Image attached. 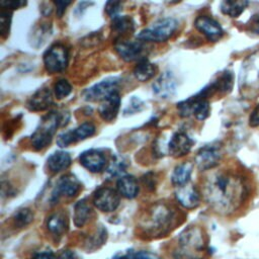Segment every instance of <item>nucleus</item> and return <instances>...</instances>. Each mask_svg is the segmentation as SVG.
Returning <instances> with one entry per match:
<instances>
[{"label": "nucleus", "mask_w": 259, "mask_h": 259, "mask_svg": "<svg viewBox=\"0 0 259 259\" xmlns=\"http://www.w3.org/2000/svg\"><path fill=\"white\" fill-rule=\"evenodd\" d=\"M203 195L218 212L229 214L237 210L247 197V186L237 174L218 171L208 175L203 183Z\"/></svg>", "instance_id": "nucleus-1"}, {"label": "nucleus", "mask_w": 259, "mask_h": 259, "mask_svg": "<svg viewBox=\"0 0 259 259\" xmlns=\"http://www.w3.org/2000/svg\"><path fill=\"white\" fill-rule=\"evenodd\" d=\"M215 90L214 85L211 83L204 87L196 95L183 100L177 104L179 114L183 117L193 115L198 120H203L208 117L210 113V105L207 97L210 96Z\"/></svg>", "instance_id": "nucleus-2"}, {"label": "nucleus", "mask_w": 259, "mask_h": 259, "mask_svg": "<svg viewBox=\"0 0 259 259\" xmlns=\"http://www.w3.org/2000/svg\"><path fill=\"white\" fill-rule=\"evenodd\" d=\"M64 119V114L58 111H51L47 115L42 116L34 133L31 135V145L36 151H40L48 147L57 128L61 125Z\"/></svg>", "instance_id": "nucleus-3"}, {"label": "nucleus", "mask_w": 259, "mask_h": 259, "mask_svg": "<svg viewBox=\"0 0 259 259\" xmlns=\"http://www.w3.org/2000/svg\"><path fill=\"white\" fill-rule=\"evenodd\" d=\"M174 219L172 209L163 202L153 204L144 220V229L151 234H161L171 226Z\"/></svg>", "instance_id": "nucleus-4"}, {"label": "nucleus", "mask_w": 259, "mask_h": 259, "mask_svg": "<svg viewBox=\"0 0 259 259\" xmlns=\"http://www.w3.org/2000/svg\"><path fill=\"white\" fill-rule=\"evenodd\" d=\"M179 245L183 259H201L205 247L202 231L197 227L188 228L181 234Z\"/></svg>", "instance_id": "nucleus-5"}, {"label": "nucleus", "mask_w": 259, "mask_h": 259, "mask_svg": "<svg viewBox=\"0 0 259 259\" xmlns=\"http://www.w3.org/2000/svg\"><path fill=\"white\" fill-rule=\"evenodd\" d=\"M178 22L172 17L159 19L150 27H147L139 32L137 38L142 41L162 42L168 40L176 31Z\"/></svg>", "instance_id": "nucleus-6"}, {"label": "nucleus", "mask_w": 259, "mask_h": 259, "mask_svg": "<svg viewBox=\"0 0 259 259\" xmlns=\"http://www.w3.org/2000/svg\"><path fill=\"white\" fill-rule=\"evenodd\" d=\"M44 65L49 73L63 72L69 62L68 49L62 44L51 46L44 54Z\"/></svg>", "instance_id": "nucleus-7"}, {"label": "nucleus", "mask_w": 259, "mask_h": 259, "mask_svg": "<svg viewBox=\"0 0 259 259\" xmlns=\"http://www.w3.org/2000/svg\"><path fill=\"white\" fill-rule=\"evenodd\" d=\"M120 79L108 77L85 90L83 96L86 101H103L115 92H118Z\"/></svg>", "instance_id": "nucleus-8"}, {"label": "nucleus", "mask_w": 259, "mask_h": 259, "mask_svg": "<svg viewBox=\"0 0 259 259\" xmlns=\"http://www.w3.org/2000/svg\"><path fill=\"white\" fill-rule=\"evenodd\" d=\"M114 50L125 62H133L136 60L141 61L145 59L143 56L146 53V46L144 45V41L140 39H116L114 44Z\"/></svg>", "instance_id": "nucleus-9"}, {"label": "nucleus", "mask_w": 259, "mask_h": 259, "mask_svg": "<svg viewBox=\"0 0 259 259\" xmlns=\"http://www.w3.org/2000/svg\"><path fill=\"white\" fill-rule=\"evenodd\" d=\"M95 125L92 122L86 121L81 123L74 130L64 132L60 134L57 138V145L60 148H66L71 144L83 141L89 137H92L95 134Z\"/></svg>", "instance_id": "nucleus-10"}, {"label": "nucleus", "mask_w": 259, "mask_h": 259, "mask_svg": "<svg viewBox=\"0 0 259 259\" xmlns=\"http://www.w3.org/2000/svg\"><path fill=\"white\" fill-rule=\"evenodd\" d=\"M119 202V194L116 190L109 187H101L93 195V204L101 211H113L118 207Z\"/></svg>", "instance_id": "nucleus-11"}, {"label": "nucleus", "mask_w": 259, "mask_h": 259, "mask_svg": "<svg viewBox=\"0 0 259 259\" xmlns=\"http://www.w3.org/2000/svg\"><path fill=\"white\" fill-rule=\"evenodd\" d=\"M80 189H81V183L74 175L72 174L64 175L58 180L57 185L54 191L52 192L51 200L53 203H56L61 196L73 197L77 195Z\"/></svg>", "instance_id": "nucleus-12"}, {"label": "nucleus", "mask_w": 259, "mask_h": 259, "mask_svg": "<svg viewBox=\"0 0 259 259\" xmlns=\"http://www.w3.org/2000/svg\"><path fill=\"white\" fill-rule=\"evenodd\" d=\"M221 158V147L217 145H207L197 152L195 156V164L201 171L209 170L220 163Z\"/></svg>", "instance_id": "nucleus-13"}, {"label": "nucleus", "mask_w": 259, "mask_h": 259, "mask_svg": "<svg viewBox=\"0 0 259 259\" xmlns=\"http://www.w3.org/2000/svg\"><path fill=\"white\" fill-rule=\"evenodd\" d=\"M193 144L194 141L186 133L177 132L171 136L167 145V151L172 157L180 158L190 152Z\"/></svg>", "instance_id": "nucleus-14"}, {"label": "nucleus", "mask_w": 259, "mask_h": 259, "mask_svg": "<svg viewBox=\"0 0 259 259\" xmlns=\"http://www.w3.org/2000/svg\"><path fill=\"white\" fill-rule=\"evenodd\" d=\"M194 26L210 41H218L224 34L220 23L207 15L197 16L194 21Z\"/></svg>", "instance_id": "nucleus-15"}, {"label": "nucleus", "mask_w": 259, "mask_h": 259, "mask_svg": "<svg viewBox=\"0 0 259 259\" xmlns=\"http://www.w3.org/2000/svg\"><path fill=\"white\" fill-rule=\"evenodd\" d=\"M175 197L179 204L188 209L197 207L200 202V193L190 182L177 187L175 190Z\"/></svg>", "instance_id": "nucleus-16"}, {"label": "nucleus", "mask_w": 259, "mask_h": 259, "mask_svg": "<svg viewBox=\"0 0 259 259\" xmlns=\"http://www.w3.org/2000/svg\"><path fill=\"white\" fill-rule=\"evenodd\" d=\"M80 164L92 173L101 172L106 166L105 156L98 150H87L79 156Z\"/></svg>", "instance_id": "nucleus-17"}, {"label": "nucleus", "mask_w": 259, "mask_h": 259, "mask_svg": "<svg viewBox=\"0 0 259 259\" xmlns=\"http://www.w3.org/2000/svg\"><path fill=\"white\" fill-rule=\"evenodd\" d=\"M176 80L169 72L163 73L154 83L153 92L160 98H169L176 91Z\"/></svg>", "instance_id": "nucleus-18"}, {"label": "nucleus", "mask_w": 259, "mask_h": 259, "mask_svg": "<svg viewBox=\"0 0 259 259\" xmlns=\"http://www.w3.org/2000/svg\"><path fill=\"white\" fill-rule=\"evenodd\" d=\"M53 104V94L48 87L38 89L26 102V107L30 111H44Z\"/></svg>", "instance_id": "nucleus-19"}, {"label": "nucleus", "mask_w": 259, "mask_h": 259, "mask_svg": "<svg viewBox=\"0 0 259 259\" xmlns=\"http://www.w3.org/2000/svg\"><path fill=\"white\" fill-rule=\"evenodd\" d=\"M120 108V95L118 92L113 93L105 100L101 101L98 107V113L100 117L105 121H112L116 116Z\"/></svg>", "instance_id": "nucleus-20"}, {"label": "nucleus", "mask_w": 259, "mask_h": 259, "mask_svg": "<svg viewBox=\"0 0 259 259\" xmlns=\"http://www.w3.org/2000/svg\"><path fill=\"white\" fill-rule=\"evenodd\" d=\"M116 188L119 194L125 198H135L139 193V184L137 179L132 175H123L118 178Z\"/></svg>", "instance_id": "nucleus-21"}, {"label": "nucleus", "mask_w": 259, "mask_h": 259, "mask_svg": "<svg viewBox=\"0 0 259 259\" xmlns=\"http://www.w3.org/2000/svg\"><path fill=\"white\" fill-rule=\"evenodd\" d=\"M72 163V158L68 152L57 151L48 158V167L54 173L66 170Z\"/></svg>", "instance_id": "nucleus-22"}, {"label": "nucleus", "mask_w": 259, "mask_h": 259, "mask_svg": "<svg viewBox=\"0 0 259 259\" xmlns=\"http://www.w3.org/2000/svg\"><path fill=\"white\" fill-rule=\"evenodd\" d=\"M192 169H193V165L190 162H184L176 166L171 176L172 184L175 185L176 187L187 184L190 180Z\"/></svg>", "instance_id": "nucleus-23"}, {"label": "nucleus", "mask_w": 259, "mask_h": 259, "mask_svg": "<svg viewBox=\"0 0 259 259\" xmlns=\"http://www.w3.org/2000/svg\"><path fill=\"white\" fill-rule=\"evenodd\" d=\"M48 230L54 235H62L68 229V219L62 211L53 213L47 221Z\"/></svg>", "instance_id": "nucleus-24"}, {"label": "nucleus", "mask_w": 259, "mask_h": 259, "mask_svg": "<svg viewBox=\"0 0 259 259\" xmlns=\"http://www.w3.org/2000/svg\"><path fill=\"white\" fill-rule=\"evenodd\" d=\"M156 71H157L156 66L145 58L139 61L137 66L134 68V75L139 81L145 82L153 78Z\"/></svg>", "instance_id": "nucleus-25"}, {"label": "nucleus", "mask_w": 259, "mask_h": 259, "mask_svg": "<svg viewBox=\"0 0 259 259\" xmlns=\"http://www.w3.org/2000/svg\"><path fill=\"white\" fill-rule=\"evenodd\" d=\"M90 214H91V207L86 202V200L85 199L79 200L74 206L73 221L75 226L78 228L83 227L89 220Z\"/></svg>", "instance_id": "nucleus-26"}, {"label": "nucleus", "mask_w": 259, "mask_h": 259, "mask_svg": "<svg viewBox=\"0 0 259 259\" xmlns=\"http://www.w3.org/2000/svg\"><path fill=\"white\" fill-rule=\"evenodd\" d=\"M135 25L134 21L130 16L117 15L112 18L111 22V30L119 35H124L134 31Z\"/></svg>", "instance_id": "nucleus-27"}, {"label": "nucleus", "mask_w": 259, "mask_h": 259, "mask_svg": "<svg viewBox=\"0 0 259 259\" xmlns=\"http://www.w3.org/2000/svg\"><path fill=\"white\" fill-rule=\"evenodd\" d=\"M248 6V1L226 0L221 3V11L230 17H238Z\"/></svg>", "instance_id": "nucleus-28"}, {"label": "nucleus", "mask_w": 259, "mask_h": 259, "mask_svg": "<svg viewBox=\"0 0 259 259\" xmlns=\"http://www.w3.org/2000/svg\"><path fill=\"white\" fill-rule=\"evenodd\" d=\"M127 164L122 157L114 156L112 157L108 167L106 168V174L108 177H121L122 174L125 172Z\"/></svg>", "instance_id": "nucleus-29"}, {"label": "nucleus", "mask_w": 259, "mask_h": 259, "mask_svg": "<svg viewBox=\"0 0 259 259\" xmlns=\"http://www.w3.org/2000/svg\"><path fill=\"white\" fill-rule=\"evenodd\" d=\"M13 224L17 228H24L33 221V212L26 207L17 209L13 214Z\"/></svg>", "instance_id": "nucleus-30"}, {"label": "nucleus", "mask_w": 259, "mask_h": 259, "mask_svg": "<svg viewBox=\"0 0 259 259\" xmlns=\"http://www.w3.org/2000/svg\"><path fill=\"white\" fill-rule=\"evenodd\" d=\"M217 91L220 92H228L232 89L233 86V75L230 72L223 73L214 82Z\"/></svg>", "instance_id": "nucleus-31"}, {"label": "nucleus", "mask_w": 259, "mask_h": 259, "mask_svg": "<svg viewBox=\"0 0 259 259\" xmlns=\"http://www.w3.org/2000/svg\"><path fill=\"white\" fill-rule=\"evenodd\" d=\"M72 92V85L66 79H60L54 86V93L57 99H63Z\"/></svg>", "instance_id": "nucleus-32"}, {"label": "nucleus", "mask_w": 259, "mask_h": 259, "mask_svg": "<svg viewBox=\"0 0 259 259\" xmlns=\"http://www.w3.org/2000/svg\"><path fill=\"white\" fill-rule=\"evenodd\" d=\"M11 24V12L3 10L0 12V34L4 38L9 34Z\"/></svg>", "instance_id": "nucleus-33"}, {"label": "nucleus", "mask_w": 259, "mask_h": 259, "mask_svg": "<svg viewBox=\"0 0 259 259\" xmlns=\"http://www.w3.org/2000/svg\"><path fill=\"white\" fill-rule=\"evenodd\" d=\"M121 2L119 1H108L105 4V11L110 17L114 18L118 15V12L121 10Z\"/></svg>", "instance_id": "nucleus-34"}, {"label": "nucleus", "mask_w": 259, "mask_h": 259, "mask_svg": "<svg viewBox=\"0 0 259 259\" xmlns=\"http://www.w3.org/2000/svg\"><path fill=\"white\" fill-rule=\"evenodd\" d=\"M247 28L251 32L255 34H259V13L251 16V18L247 22Z\"/></svg>", "instance_id": "nucleus-35"}, {"label": "nucleus", "mask_w": 259, "mask_h": 259, "mask_svg": "<svg viewBox=\"0 0 259 259\" xmlns=\"http://www.w3.org/2000/svg\"><path fill=\"white\" fill-rule=\"evenodd\" d=\"M26 4L25 1H2L1 2V6L4 8V9H17V8H20L21 6H24Z\"/></svg>", "instance_id": "nucleus-36"}, {"label": "nucleus", "mask_w": 259, "mask_h": 259, "mask_svg": "<svg viewBox=\"0 0 259 259\" xmlns=\"http://www.w3.org/2000/svg\"><path fill=\"white\" fill-rule=\"evenodd\" d=\"M134 259H160V257L152 252H148V251H140L137 252L136 254H134L133 256Z\"/></svg>", "instance_id": "nucleus-37"}, {"label": "nucleus", "mask_w": 259, "mask_h": 259, "mask_svg": "<svg viewBox=\"0 0 259 259\" xmlns=\"http://www.w3.org/2000/svg\"><path fill=\"white\" fill-rule=\"evenodd\" d=\"M249 124L253 127L259 125V104L252 111L250 118H249Z\"/></svg>", "instance_id": "nucleus-38"}, {"label": "nucleus", "mask_w": 259, "mask_h": 259, "mask_svg": "<svg viewBox=\"0 0 259 259\" xmlns=\"http://www.w3.org/2000/svg\"><path fill=\"white\" fill-rule=\"evenodd\" d=\"M71 3V1H55V4L57 6V14L59 17L63 16L67 6H69Z\"/></svg>", "instance_id": "nucleus-39"}, {"label": "nucleus", "mask_w": 259, "mask_h": 259, "mask_svg": "<svg viewBox=\"0 0 259 259\" xmlns=\"http://www.w3.org/2000/svg\"><path fill=\"white\" fill-rule=\"evenodd\" d=\"M31 259H57L56 255L52 251H44L35 253Z\"/></svg>", "instance_id": "nucleus-40"}, {"label": "nucleus", "mask_w": 259, "mask_h": 259, "mask_svg": "<svg viewBox=\"0 0 259 259\" xmlns=\"http://www.w3.org/2000/svg\"><path fill=\"white\" fill-rule=\"evenodd\" d=\"M74 257L75 255L71 250H65L60 254L58 259H74Z\"/></svg>", "instance_id": "nucleus-41"}]
</instances>
